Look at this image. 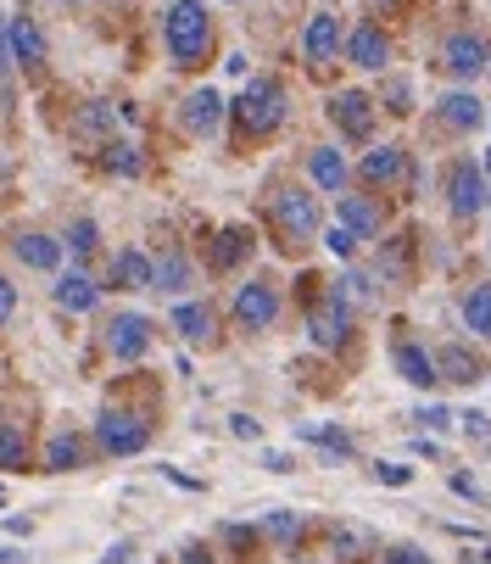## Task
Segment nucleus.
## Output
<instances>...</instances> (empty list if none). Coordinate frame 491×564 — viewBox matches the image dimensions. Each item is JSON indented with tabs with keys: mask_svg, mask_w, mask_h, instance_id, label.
Masks as SVG:
<instances>
[{
	"mask_svg": "<svg viewBox=\"0 0 491 564\" xmlns=\"http://www.w3.org/2000/svg\"><path fill=\"white\" fill-rule=\"evenodd\" d=\"M436 369H441V380L447 386H480L491 369H485V358L474 352V347H463V341H447V347H436Z\"/></svg>",
	"mask_w": 491,
	"mask_h": 564,
	"instance_id": "nucleus-10",
	"label": "nucleus"
},
{
	"mask_svg": "<svg viewBox=\"0 0 491 564\" xmlns=\"http://www.w3.org/2000/svg\"><path fill=\"white\" fill-rule=\"evenodd\" d=\"M374 480H380V487H407L414 469H407V464H374Z\"/></svg>",
	"mask_w": 491,
	"mask_h": 564,
	"instance_id": "nucleus-42",
	"label": "nucleus"
},
{
	"mask_svg": "<svg viewBox=\"0 0 491 564\" xmlns=\"http://www.w3.org/2000/svg\"><path fill=\"white\" fill-rule=\"evenodd\" d=\"M452 492H458V498H469V503H480V487H474L469 475H452Z\"/></svg>",
	"mask_w": 491,
	"mask_h": 564,
	"instance_id": "nucleus-45",
	"label": "nucleus"
},
{
	"mask_svg": "<svg viewBox=\"0 0 491 564\" xmlns=\"http://www.w3.org/2000/svg\"><path fill=\"white\" fill-rule=\"evenodd\" d=\"M458 420H463V436H469V442H480V447L491 442V420H485L480 409H469V414H458Z\"/></svg>",
	"mask_w": 491,
	"mask_h": 564,
	"instance_id": "nucleus-41",
	"label": "nucleus"
},
{
	"mask_svg": "<svg viewBox=\"0 0 491 564\" xmlns=\"http://www.w3.org/2000/svg\"><path fill=\"white\" fill-rule=\"evenodd\" d=\"M347 56H352V67H363V73H385V62H391V40H385L374 23H363V29H352Z\"/></svg>",
	"mask_w": 491,
	"mask_h": 564,
	"instance_id": "nucleus-17",
	"label": "nucleus"
},
{
	"mask_svg": "<svg viewBox=\"0 0 491 564\" xmlns=\"http://www.w3.org/2000/svg\"><path fill=\"white\" fill-rule=\"evenodd\" d=\"M330 118H336V129H341L347 140H369V134H374V101H369L363 90L330 96Z\"/></svg>",
	"mask_w": 491,
	"mask_h": 564,
	"instance_id": "nucleus-9",
	"label": "nucleus"
},
{
	"mask_svg": "<svg viewBox=\"0 0 491 564\" xmlns=\"http://www.w3.org/2000/svg\"><path fill=\"white\" fill-rule=\"evenodd\" d=\"M391 358H396V375H402L407 386H419V391H430V386L441 380L436 352H430V347H419V341H396V347H391Z\"/></svg>",
	"mask_w": 491,
	"mask_h": 564,
	"instance_id": "nucleus-13",
	"label": "nucleus"
},
{
	"mask_svg": "<svg viewBox=\"0 0 491 564\" xmlns=\"http://www.w3.org/2000/svg\"><path fill=\"white\" fill-rule=\"evenodd\" d=\"M396 118H407V112H414V90H407V78H391V85H385V96H380Z\"/></svg>",
	"mask_w": 491,
	"mask_h": 564,
	"instance_id": "nucleus-37",
	"label": "nucleus"
},
{
	"mask_svg": "<svg viewBox=\"0 0 491 564\" xmlns=\"http://www.w3.org/2000/svg\"><path fill=\"white\" fill-rule=\"evenodd\" d=\"M96 240H101V229H96L90 218H78V224L67 229V240H62V247H67L73 258H90V252H96Z\"/></svg>",
	"mask_w": 491,
	"mask_h": 564,
	"instance_id": "nucleus-33",
	"label": "nucleus"
},
{
	"mask_svg": "<svg viewBox=\"0 0 491 564\" xmlns=\"http://www.w3.org/2000/svg\"><path fill=\"white\" fill-rule=\"evenodd\" d=\"M162 40H168L174 67H201L212 51V18L201 0H174L168 18H162Z\"/></svg>",
	"mask_w": 491,
	"mask_h": 564,
	"instance_id": "nucleus-1",
	"label": "nucleus"
},
{
	"mask_svg": "<svg viewBox=\"0 0 491 564\" xmlns=\"http://www.w3.org/2000/svg\"><path fill=\"white\" fill-rule=\"evenodd\" d=\"M302 514H291V509H269L263 514V536L274 542V547H285V553H296V542H302Z\"/></svg>",
	"mask_w": 491,
	"mask_h": 564,
	"instance_id": "nucleus-25",
	"label": "nucleus"
},
{
	"mask_svg": "<svg viewBox=\"0 0 491 564\" xmlns=\"http://www.w3.org/2000/svg\"><path fill=\"white\" fill-rule=\"evenodd\" d=\"M145 347H151V318H145V313H118L112 325H107V352H112L118 364L145 358Z\"/></svg>",
	"mask_w": 491,
	"mask_h": 564,
	"instance_id": "nucleus-7",
	"label": "nucleus"
},
{
	"mask_svg": "<svg viewBox=\"0 0 491 564\" xmlns=\"http://www.w3.org/2000/svg\"><path fill=\"white\" fill-rule=\"evenodd\" d=\"M447 207H452V218H480L491 207V180H485V169H474V156H458L447 169Z\"/></svg>",
	"mask_w": 491,
	"mask_h": 564,
	"instance_id": "nucleus-3",
	"label": "nucleus"
},
{
	"mask_svg": "<svg viewBox=\"0 0 491 564\" xmlns=\"http://www.w3.org/2000/svg\"><path fill=\"white\" fill-rule=\"evenodd\" d=\"M336 285H341V291H347L358 307H369V302H374V274H363V269H347Z\"/></svg>",
	"mask_w": 491,
	"mask_h": 564,
	"instance_id": "nucleus-35",
	"label": "nucleus"
},
{
	"mask_svg": "<svg viewBox=\"0 0 491 564\" xmlns=\"http://www.w3.org/2000/svg\"><path fill=\"white\" fill-rule=\"evenodd\" d=\"M156 291H190V263H185V252H162V263H156Z\"/></svg>",
	"mask_w": 491,
	"mask_h": 564,
	"instance_id": "nucleus-30",
	"label": "nucleus"
},
{
	"mask_svg": "<svg viewBox=\"0 0 491 564\" xmlns=\"http://www.w3.org/2000/svg\"><path fill=\"white\" fill-rule=\"evenodd\" d=\"M441 62H447L452 78H480V73H485V40H480L474 29H458V34L447 40Z\"/></svg>",
	"mask_w": 491,
	"mask_h": 564,
	"instance_id": "nucleus-12",
	"label": "nucleus"
},
{
	"mask_svg": "<svg viewBox=\"0 0 491 564\" xmlns=\"http://www.w3.org/2000/svg\"><path fill=\"white\" fill-rule=\"evenodd\" d=\"M0 564H34L29 553H18V547H0Z\"/></svg>",
	"mask_w": 491,
	"mask_h": 564,
	"instance_id": "nucleus-48",
	"label": "nucleus"
},
{
	"mask_svg": "<svg viewBox=\"0 0 491 564\" xmlns=\"http://www.w3.org/2000/svg\"><path fill=\"white\" fill-rule=\"evenodd\" d=\"M407 263H414V235H396L380 247V280L385 285H407Z\"/></svg>",
	"mask_w": 491,
	"mask_h": 564,
	"instance_id": "nucleus-23",
	"label": "nucleus"
},
{
	"mask_svg": "<svg viewBox=\"0 0 491 564\" xmlns=\"http://www.w3.org/2000/svg\"><path fill=\"white\" fill-rule=\"evenodd\" d=\"M302 56H307L313 67H324V62L341 56V18H336V12H318V18L302 29Z\"/></svg>",
	"mask_w": 491,
	"mask_h": 564,
	"instance_id": "nucleus-11",
	"label": "nucleus"
},
{
	"mask_svg": "<svg viewBox=\"0 0 491 564\" xmlns=\"http://www.w3.org/2000/svg\"><path fill=\"white\" fill-rule=\"evenodd\" d=\"M330 542H336V553H341V558H363V553H374V536H369L363 525H336V531H330Z\"/></svg>",
	"mask_w": 491,
	"mask_h": 564,
	"instance_id": "nucleus-31",
	"label": "nucleus"
},
{
	"mask_svg": "<svg viewBox=\"0 0 491 564\" xmlns=\"http://www.w3.org/2000/svg\"><path fill=\"white\" fill-rule=\"evenodd\" d=\"M185 564H212V558H201V547H185Z\"/></svg>",
	"mask_w": 491,
	"mask_h": 564,
	"instance_id": "nucleus-49",
	"label": "nucleus"
},
{
	"mask_svg": "<svg viewBox=\"0 0 491 564\" xmlns=\"http://www.w3.org/2000/svg\"><path fill=\"white\" fill-rule=\"evenodd\" d=\"M436 118H441L447 129H474V123H480V101H474L469 90H452V96H441Z\"/></svg>",
	"mask_w": 491,
	"mask_h": 564,
	"instance_id": "nucleus-27",
	"label": "nucleus"
},
{
	"mask_svg": "<svg viewBox=\"0 0 491 564\" xmlns=\"http://www.w3.org/2000/svg\"><path fill=\"white\" fill-rule=\"evenodd\" d=\"M234 118H240L246 134H274L285 123V90L274 85V78H252L234 101Z\"/></svg>",
	"mask_w": 491,
	"mask_h": 564,
	"instance_id": "nucleus-2",
	"label": "nucleus"
},
{
	"mask_svg": "<svg viewBox=\"0 0 491 564\" xmlns=\"http://www.w3.org/2000/svg\"><path fill=\"white\" fill-rule=\"evenodd\" d=\"M324 247H330V252H336L341 263H352V258H358V247H363V240H358V235H352L347 224H330V229H324Z\"/></svg>",
	"mask_w": 491,
	"mask_h": 564,
	"instance_id": "nucleus-34",
	"label": "nucleus"
},
{
	"mask_svg": "<svg viewBox=\"0 0 491 564\" xmlns=\"http://www.w3.org/2000/svg\"><path fill=\"white\" fill-rule=\"evenodd\" d=\"M296 436L302 442H313L330 464H341V458H358V442L347 436V431H336V425H296Z\"/></svg>",
	"mask_w": 491,
	"mask_h": 564,
	"instance_id": "nucleus-20",
	"label": "nucleus"
},
{
	"mask_svg": "<svg viewBox=\"0 0 491 564\" xmlns=\"http://www.w3.org/2000/svg\"><path fill=\"white\" fill-rule=\"evenodd\" d=\"M107 169L123 174V180H134V174H140V145H134V140H112V145H107Z\"/></svg>",
	"mask_w": 491,
	"mask_h": 564,
	"instance_id": "nucleus-32",
	"label": "nucleus"
},
{
	"mask_svg": "<svg viewBox=\"0 0 491 564\" xmlns=\"http://www.w3.org/2000/svg\"><path fill=\"white\" fill-rule=\"evenodd\" d=\"M274 318H280V291H274V280H252V285L234 291V325H240V330H274Z\"/></svg>",
	"mask_w": 491,
	"mask_h": 564,
	"instance_id": "nucleus-6",
	"label": "nucleus"
},
{
	"mask_svg": "<svg viewBox=\"0 0 491 564\" xmlns=\"http://www.w3.org/2000/svg\"><path fill=\"white\" fill-rule=\"evenodd\" d=\"M101 129H107V107H101V101H96V107H85V112H78V123H73V134H85V140H90V134H101Z\"/></svg>",
	"mask_w": 491,
	"mask_h": 564,
	"instance_id": "nucleus-39",
	"label": "nucleus"
},
{
	"mask_svg": "<svg viewBox=\"0 0 491 564\" xmlns=\"http://www.w3.org/2000/svg\"><path fill=\"white\" fill-rule=\"evenodd\" d=\"M307 174H313V185L318 191H347V180H352V169H347V156L336 151V145H313L307 151Z\"/></svg>",
	"mask_w": 491,
	"mask_h": 564,
	"instance_id": "nucleus-16",
	"label": "nucleus"
},
{
	"mask_svg": "<svg viewBox=\"0 0 491 564\" xmlns=\"http://www.w3.org/2000/svg\"><path fill=\"white\" fill-rule=\"evenodd\" d=\"M0 464H7V469H23L29 464V447H23V436L12 425H0Z\"/></svg>",
	"mask_w": 491,
	"mask_h": 564,
	"instance_id": "nucleus-36",
	"label": "nucleus"
},
{
	"mask_svg": "<svg viewBox=\"0 0 491 564\" xmlns=\"http://www.w3.org/2000/svg\"><path fill=\"white\" fill-rule=\"evenodd\" d=\"M112 285L118 291H156V263L140 252V247H123L112 258Z\"/></svg>",
	"mask_w": 491,
	"mask_h": 564,
	"instance_id": "nucleus-18",
	"label": "nucleus"
},
{
	"mask_svg": "<svg viewBox=\"0 0 491 564\" xmlns=\"http://www.w3.org/2000/svg\"><path fill=\"white\" fill-rule=\"evenodd\" d=\"M341 224L358 235V240H380L385 235V207L374 196H347L341 191Z\"/></svg>",
	"mask_w": 491,
	"mask_h": 564,
	"instance_id": "nucleus-15",
	"label": "nucleus"
},
{
	"mask_svg": "<svg viewBox=\"0 0 491 564\" xmlns=\"http://www.w3.org/2000/svg\"><path fill=\"white\" fill-rule=\"evenodd\" d=\"M12 62H18V56H12V34H7V29H0V78H7V73H12Z\"/></svg>",
	"mask_w": 491,
	"mask_h": 564,
	"instance_id": "nucleus-46",
	"label": "nucleus"
},
{
	"mask_svg": "<svg viewBox=\"0 0 491 564\" xmlns=\"http://www.w3.org/2000/svg\"><path fill=\"white\" fill-rule=\"evenodd\" d=\"M263 464H269V469H274V475H291V469H296V464H291V453H269V458H263Z\"/></svg>",
	"mask_w": 491,
	"mask_h": 564,
	"instance_id": "nucleus-47",
	"label": "nucleus"
},
{
	"mask_svg": "<svg viewBox=\"0 0 491 564\" xmlns=\"http://www.w3.org/2000/svg\"><path fill=\"white\" fill-rule=\"evenodd\" d=\"M96 442H101L112 458H134V453L151 442V425H145L140 414H129V409H107V414L96 420Z\"/></svg>",
	"mask_w": 491,
	"mask_h": 564,
	"instance_id": "nucleus-4",
	"label": "nucleus"
},
{
	"mask_svg": "<svg viewBox=\"0 0 491 564\" xmlns=\"http://www.w3.org/2000/svg\"><path fill=\"white\" fill-rule=\"evenodd\" d=\"M179 123L196 134V140H207V134H218V123H223V96L207 85V90H190L185 96V112H179Z\"/></svg>",
	"mask_w": 491,
	"mask_h": 564,
	"instance_id": "nucleus-14",
	"label": "nucleus"
},
{
	"mask_svg": "<svg viewBox=\"0 0 491 564\" xmlns=\"http://www.w3.org/2000/svg\"><path fill=\"white\" fill-rule=\"evenodd\" d=\"M78 464H85V442H78L73 431H56L51 436V447H45V469H78Z\"/></svg>",
	"mask_w": 491,
	"mask_h": 564,
	"instance_id": "nucleus-28",
	"label": "nucleus"
},
{
	"mask_svg": "<svg viewBox=\"0 0 491 564\" xmlns=\"http://www.w3.org/2000/svg\"><path fill=\"white\" fill-rule=\"evenodd\" d=\"M414 420H419V425H425V431H447V425H452V420H458V414H452V409H447V402H425V409H419V414H414Z\"/></svg>",
	"mask_w": 491,
	"mask_h": 564,
	"instance_id": "nucleus-38",
	"label": "nucleus"
},
{
	"mask_svg": "<svg viewBox=\"0 0 491 564\" xmlns=\"http://www.w3.org/2000/svg\"><path fill=\"white\" fill-rule=\"evenodd\" d=\"M174 330L185 341H212V307L207 302H179L174 307Z\"/></svg>",
	"mask_w": 491,
	"mask_h": 564,
	"instance_id": "nucleus-24",
	"label": "nucleus"
},
{
	"mask_svg": "<svg viewBox=\"0 0 491 564\" xmlns=\"http://www.w3.org/2000/svg\"><path fill=\"white\" fill-rule=\"evenodd\" d=\"M12 307H18V285H12L7 274H0V325L12 318Z\"/></svg>",
	"mask_w": 491,
	"mask_h": 564,
	"instance_id": "nucleus-44",
	"label": "nucleus"
},
{
	"mask_svg": "<svg viewBox=\"0 0 491 564\" xmlns=\"http://www.w3.org/2000/svg\"><path fill=\"white\" fill-rule=\"evenodd\" d=\"M274 224H280V235L291 240V247H302V240H313L318 235V196H307V191H280L274 196Z\"/></svg>",
	"mask_w": 491,
	"mask_h": 564,
	"instance_id": "nucleus-5",
	"label": "nucleus"
},
{
	"mask_svg": "<svg viewBox=\"0 0 491 564\" xmlns=\"http://www.w3.org/2000/svg\"><path fill=\"white\" fill-rule=\"evenodd\" d=\"M385 564H436V558L414 542H396V547H385Z\"/></svg>",
	"mask_w": 491,
	"mask_h": 564,
	"instance_id": "nucleus-40",
	"label": "nucleus"
},
{
	"mask_svg": "<svg viewBox=\"0 0 491 564\" xmlns=\"http://www.w3.org/2000/svg\"><path fill=\"white\" fill-rule=\"evenodd\" d=\"M246 252H252V235H246V229H223V235H218V247H212V258H207V263H212V269L223 274V269H234V263H240Z\"/></svg>",
	"mask_w": 491,
	"mask_h": 564,
	"instance_id": "nucleus-29",
	"label": "nucleus"
},
{
	"mask_svg": "<svg viewBox=\"0 0 491 564\" xmlns=\"http://www.w3.org/2000/svg\"><path fill=\"white\" fill-rule=\"evenodd\" d=\"M18 263H29L40 274L62 269V240H51V235H18Z\"/></svg>",
	"mask_w": 491,
	"mask_h": 564,
	"instance_id": "nucleus-22",
	"label": "nucleus"
},
{
	"mask_svg": "<svg viewBox=\"0 0 491 564\" xmlns=\"http://www.w3.org/2000/svg\"><path fill=\"white\" fill-rule=\"evenodd\" d=\"M358 174H363L369 191H380V185H385V191H391V185H407V191H414V174H407V151H402V145H374V151L363 156Z\"/></svg>",
	"mask_w": 491,
	"mask_h": 564,
	"instance_id": "nucleus-8",
	"label": "nucleus"
},
{
	"mask_svg": "<svg viewBox=\"0 0 491 564\" xmlns=\"http://www.w3.org/2000/svg\"><path fill=\"white\" fill-rule=\"evenodd\" d=\"M463 325H469L480 341H491V285H485V280L463 291Z\"/></svg>",
	"mask_w": 491,
	"mask_h": 564,
	"instance_id": "nucleus-26",
	"label": "nucleus"
},
{
	"mask_svg": "<svg viewBox=\"0 0 491 564\" xmlns=\"http://www.w3.org/2000/svg\"><path fill=\"white\" fill-rule=\"evenodd\" d=\"M7 34H12V56H18V67H40V62H45V34H40L34 18H12Z\"/></svg>",
	"mask_w": 491,
	"mask_h": 564,
	"instance_id": "nucleus-21",
	"label": "nucleus"
},
{
	"mask_svg": "<svg viewBox=\"0 0 491 564\" xmlns=\"http://www.w3.org/2000/svg\"><path fill=\"white\" fill-rule=\"evenodd\" d=\"M56 302H62L67 313H90V307L101 302V285H96L85 269H73V274H62V280H56Z\"/></svg>",
	"mask_w": 491,
	"mask_h": 564,
	"instance_id": "nucleus-19",
	"label": "nucleus"
},
{
	"mask_svg": "<svg viewBox=\"0 0 491 564\" xmlns=\"http://www.w3.org/2000/svg\"><path fill=\"white\" fill-rule=\"evenodd\" d=\"M229 431H234L240 442H258V436H263V425H258L252 414H234V420H229Z\"/></svg>",
	"mask_w": 491,
	"mask_h": 564,
	"instance_id": "nucleus-43",
	"label": "nucleus"
}]
</instances>
